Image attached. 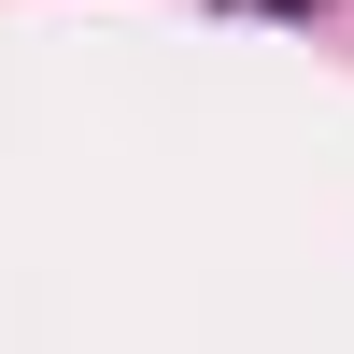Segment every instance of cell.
Masks as SVG:
<instances>
[{"instance_id":"6da1fadb","label":"cell","mask_w":354,"mask_h":354,"mask_svg":"<svg viewBox=\"0 0 354 354\" xmlns=\"http://www.w3.org/2000/svg\"><path fill=\"white\" fill-rule=\"evenodd\" d=\"M270 15H312V0H270Z\"/></svg>"}]
</instances>
